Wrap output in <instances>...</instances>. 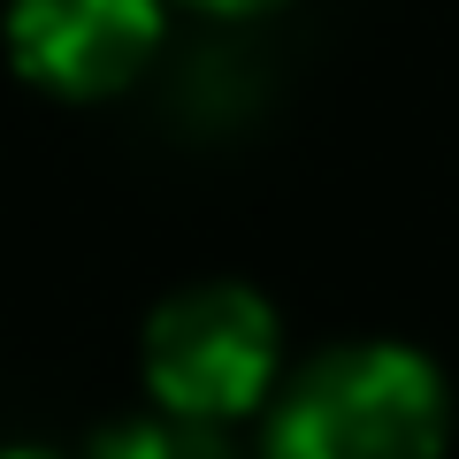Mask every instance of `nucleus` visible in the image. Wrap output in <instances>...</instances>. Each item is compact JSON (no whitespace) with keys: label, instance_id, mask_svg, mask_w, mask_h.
<instances>
[{"label":"nucleus","instance_id":"39448f33","mask_svg":"<svg viewBox=\"0 0 459 459\" xmlns=\"http://www.w3.org/2000/svg\"><path fill=\"white\" fill-rule=\"evenodd\" d=\"M192 8H207V16H268L283 0H192Z\"/></svg>","mask_w":459,"mask_h":459},{"label":"nucleus","instance_id":"f257e3e1","mask_svg":"<svg viewBox=\"0 0 459 459\" xmlns=\"http://www.w3.org/2000/svg\"><path fill=\"white\" fill-rule=\"evenodd\" d=\"M452 391L413 344H337L268 406V459H444Z\"/></svg>","mask_w":459,"mask_h":459},{"label":"nucleus","instance_id":"423d86ee","mask_svg":"<svg viewBox=\"0 0 459 459\" xmlns=\"http://www.w3.org/2000/svg\"><path fill=\"white\" fill-rule=\"evenodd\" d=\"M0 459H54V452H31V444H16V452H0Z\"/></svg>","mask_w":459,"mask_h":459},{"label":"nucleus","instance_id":"20e7f679","mask_svg":"<svg viewBox=\"0 0 459 459\" xmlns=\"http://www.w3.org/2000/svg\"><path fill=\"white\" fill-rule=\"evenodd\" d=\"M92 459H230V444L199 421H177V413H146V421H123L100 437Z\"/></svg>","mask_w":459,"mask_h":459},{"label":"nucleus","instance_id":"f03ea898","mask_svg":"<svg viewBox=\"0 0 459 459\" xmlns=\"http://www.w3.org/2000/svg\"><path fill=\"white\" fill-rule=\"evenodd\" d=\"M283 368V329L261 291L246 283H199L177 291L146 322V391L177 421H238L276 391Z\"/></svg>","mask_w":459,"mask_h":459},{"label":"nucleus","instance_id":"7ed1b4c3","mask_svg":"<svg viewBox=\"0 0 459 459\" xmlns=\"http://www.w3.org/2000/svg\"><path fill=\"white\" fill-rule=\"evenodd\" d=\"M161 0H8V62L54 100H108L161 54Z\"/></svg>","mask_w":459,"mask_h":459}]
</instances>
